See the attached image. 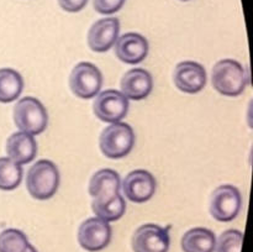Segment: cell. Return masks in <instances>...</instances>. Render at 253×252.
I'll return each mask as SVG.
<instances>
[{
    "label": "cell",
    "instance_id": "6da1fadb",
    "mask_svg": "<svg viewBox=\"0 0 253 252\" xmlns=\"http://www.w3.org/2000/svg\"><path fill=\"white\" fill-rule=\"evenodd\" d=\"M212 86L225 96H239L249 85L246 69L235 59H221L212 68Z\"/></svg>",
    "mask_w": 253,
    "mask_h": 252
},
{
    "label": "cell",
    "instance_id": "7a4b0ae2",
    "mask_svg": "<svg viewBox=\"0 0 253 252\" xmlns=\"http://www.w3.org/2000/svg\"><path fill=\"white\" fill-rule=\"evenodd\" d=\"M59 187V170L52 161L40 160L31 166L26 175V188L32 198L46 200L53 197Z\"/></svg>",
    "mask_w": 253,
    "mask_h": 252
},
{
    "label": "cell",
    "instance_id": "3957f363",
    "mask_svg": "<svg viewBox=\"0 0 253 252\" xmlns=\"http://www.w3.org/2000/svg\"><path fill=\"white\" fill-rule=\"evenodd\" d=\"M99 146L108 158L119 160L126 157L135 146V132L128 124L114 123L103 130Z\"/></svg>",
    "mask_w": 253,
    "mask_h": 252
},
{
    "label": "cell",
    "instance_id": "277c9868",
    "mask_svg": "<svg viewBox=\"0 0 253 252\" xmlns=\"http://www.w3.org/2000/svg\"><path fill=\"white\" fill-rule=\"evenodd\" d=\"M15 125L30 135H40L48 124V115L43 104L34 96L20 99L14 108Z\"/></svg>",
    "mask_w": 253,
    "mask_h": 252
},
{
    "label": "cell",
    "instance_id": "5b68a950",
    "mask_svg": "<svg viewBox=\"0 0 253 252\" xmlns=\"http://www.w3.org/2000/svg\"><path fill=\"white\" fill-rule=\"evenodd\" d=\"M103 85V76L95 64L81 62L77 64L69 76V86L76 96L81 99H91L96 96Z\"/></svg>",
    "mask_w": 253,
    "mask_h": 252
},
{
    "label": "cell",
    "instance_id": "8992f818",
    "mask_svg": "<svg viewBox=\"0 0 253 252\" xmlns=\"http://www.w3.org/2000/svg\"><path fill=\"white\" fill-rule=\"evenodd\" d=\"M242 207L240 190L231 184L217 187L210 198V214L217 221L227 222L239 215Z\"/></svg>",
    "mask_w": 253,
    "mask_h": 252
},
{
    "label": "cell",
    "instance_id": "52a82bcc",
    "mask_svg": "<svg viewBox=\"0 0 253 252\" xmlns=\"http://www.w3.org/2000/svg\"><path fill=\"white\" fill-rule=\"evenodd\" d=\"M128 106V99L121 91L108 89L96 95L93 110L99 120L114 124L125 118Z\"/></svg>",
    "mask_w": 253,
    "mask_h": 252
},
{
    "label": "cell",
    "instance_id": "ba28073f",
    "mask_svg": "<svg viewBox=\"0 0 253 252\" xmlns=\"http://www.w3.org/2000/svg\"><path fill=\"white\" fill-rule=\"evenodd\" d=\"M169 244L168 229L157 224L142 225L132 236V250L135 252H168Z\"/></svg>",
    "mask_w": 253,
    "mask_h": 252
},
{
    "label": "cell",
    "instance_id": "9c48e42d",
    "mask_svg": "<svg viewBox=\"0 0 253 252\" xmlns=\"http://www.w3.org/2000/svg\"><path fill=\"white\" fill-rule=\"evenodd\" d=\"M78 241L86 251H101L111 241L110 225L99 217H89L79 226Z\"/></svg>",
    "mask_w": 253,
    "mask_h": 252
},
{
    "label": "cell",
    "instance_id": "30bf717a",
    "mask_svg": "<svg viewBox=\"0 0 253 252\" xmlns=\"http://www.w3.org/2000/svg\"><path fill=\"white\" fill-rule=\"evenodd\" d=\"M157 183L148 170L135 169L128 173L123 182L125 197L133 203H145L155 195Z\"/></svg>",
    "mask_w": 253,
    "mask_h": 252
},
{
    "label": "cell",
    "instance_id": "8fae6325",
    "mask_svg": "<svg viewBox=\"0 0 253 252\" xmlns=\"http://www.w3.org/2000/svg\"><path fill=\"white\" fill-rule=\"evenodd\" d=\"M174 84L180 91L195 94L203 90L207 84V71L200 63L184 61L177 64L174 71Z\"/></svg>",
    "mask_w": 253,
    "mask_h": 252
},
{
    "label": "cell",
    "instance_id": "7c38bea8",
    "mask_svg": "<svg viewBox=\"0 0 253 252\" xmlns=\"http://www.w3.org/2000/svg\"><path fill=\"white\" fill-rule=\"evenodd\" d=\"M120 32V21L116 17L100 19L91 25L88 32V44L91 51L106 52L115 44Z\"/></svg>",
    "mask_w": 253,
    "mask_h": 252
},
{
    "label": "cell",
    "instance_id": "4fadbf2b",
    "mask_svg": "<svg viewBox=\"0 0 253 252\" xmlns=\"http://www.w3.org/2000/svg\"><path fill=\"white\" fill-rule=\"evenodd\" d=\"M115 53L116 57L124 63H141L148 54V42L142 35L127 32L116 40Z\"/></svg>",
    "mask_w": 253,
    "mask_h": 252
},
{
    "label": "cell",
    "instance_id": "5bb4252c",
    "mask_svg": "<svg viewBox=\"0 0 253 252\" xmlns=\"http://www.w3.org/2000/svg\"><path fill=\"white\" fill-rule=\"evenodd\" d=\"M120 175L110 168L98 170L89 182V194L93 202L104 203L113 199L120 190Z\"/></svg>",
    "mask_w": 253,
    "mask_h": 252
},
{
    "label": "cell",
    "instance_id": "9a60e30c",
    "mask_svg": "<svg viewBox=\"0 0 253 252\" xmlns=\"http://www.w3.org/2000/svg\"><path fill=\"white\" fill-rule=\"evenodd\" d=\"M152 89V76L143 68L130 69L121 79V93L127 99L142 100L150 95Z\"/></svg>",
    "mask_w": 253,
    "mask_h": 252
},
{
    "label": "cell",
    "instance_id": "2e32d148",
    "mask_svg": "<svg viewBox=\"0 0 253 252\" xmlns=\"http://www.w3.org/2000/svg\"><path fill=\"white\" fill-rule=\"evenodd\" d=\"M5 150L10 160L19 165H26L36 157L37 142L32 135L20 131L7 138Z\"/></svg>",
    "mask_w": 253,
    "mask_h": 252
},
{
    "label": "cell",
    "instance_id": "e0dca14e",
    "mask_svg": "<svg viewBox=\"0 0 253 252\" xmlns=\"http://www.w3.org/2000/svg\"><path fill=\"white\" fill-rule=\"evenodd\" d=\"M216 236L205 227L188 230L182 237V250L184 252H214Z\"/></svg>",
    "mask_w": 253,
    "mask_h": 252
},
{
    "label": "cell",
    "instance_id": "ac0fdd59",
    "mask_svg": "<svg viewBox=\"0 0 253 252\" xmlns=\"http://www.w3.org/2000/svg\"><path fill=\"white\" fill-rule=\"evenodd\" d=\"M24 89L21 74L12 68H0V103L16 100Z\"/></svg>",
    "mask_w": 253,
    "mask_h": 252
},
{
    "label": "cell",
    "instance_id": "d6986e66",
    "mask_svg": "<svg viewBox=\"0 0 253 252\" xmlns=\"http://www.w3.org/2000/svg\"><path fill=\"white\" fill-rule=\"evenodd\" d=\"M91 209H93L94 214L99 219L104 220L106 222L116 221V220L123 217V215L125 214L126 203L123 195H120V193H119L113 199L108 200V202H93L91 203Z\"/></svg>",
    "mask_w": 253,
    "mask_h": 252
},
{
    "label": "cell",
    "instance_id": "ffe728a7",
    "mask_svg": "<svg viewBox=\"0 0 253 252\" xmlns=\"http://www.w3.org/2000/svg\"><path fill=\"white\" fill-rule=\"evenodd\" d=\"M22 179V167L9 157H0V189L14 190Z\"/></svg>",
    "mask_w": 253,
    "mask_h": 252
},
{
    "label": "cell",
    "instance_id": "44dd1931",
    "mask_svg": "<svg viewBox=\"0 0 253 252\" xmlns=\"http://www.w3.org/2000/svg\"><path fill=\"white\" fill-rule=\"evenodd\" d=\"M29 245L27 236L17 229L0 232V252H24Z\"/></svg>",
    "mask_w": 253,
    "mask_h": 252
},
{
    "label": "cell",
    "instance_id": "7402d4cb",
    "mask_svg": "<svg viewBox=\"0 0 253 252\" xmlns=\"http://www.w3.org/2000/svg\"><path fill=\"white\" fill-rule=\"evenodd\" d=\"M244 234L239 230L230 229L222 232L216 240V252H241Z\"/></svg>",
    "mask_w": 253,
    "mask_h": 252
},
{
    "label": "cell",
    "instance_id": "603a6c76",
    "mask_svg": "<svg viewBox=\"0 0 253 252\" xmlns=\"http://www.w3.org/2000/svg\"><path fill=\"white\" fill-rule=\"evenodd\" d=\"M126 0H93L94 9L101 15H111L124 6Z\"/></svg>",
    "mask_w": 253,
    "mask_h": 252
},
{
    "label": "cell",
    "instance_id": "cb8c5ba5",
    "mask_svg": "<svg viewBox=\"0 0 253 252\" xmlns=\"http://www.w3.org/2000/svg\"><path fill=\"white\" fill-rule=\"evenodd\" d=\"M58 4L64 11L78 12L85 7L88 0H58Z\"/></svg>",
    "mask_w": 253,
    "mask_h": 252
},
{
    "label": "cell",
    "instance_id": "d4e9b609",
    "mask_svg": "<svg viewBox=\"0 0 253 252\" xmlns=\"http://www.w3.org/2000/svg\"><path fill=\"white\" fill-rule=\"evenodd\" d=\"M24 252H37V250L35 249L34 246H32V245H27V247L26 249H25V251Z\"/></svg>",
    "mask_w": 253,
    "mask_h": 252
},
{
    "label": "cell",
    "instance_id": "484cf974",
    "mask_svg": "<svg viewBox=\"0 0 253 252\" xmlns=\"http://www.w3.org/2000/svg\"><path fill=\"white\" fill-rule=\"evenodd\" d=\"M182 1H188V0H182Z\"/></svg>",
    "mask_w": 253,
    "mask_h": 252
}]
</instances>
